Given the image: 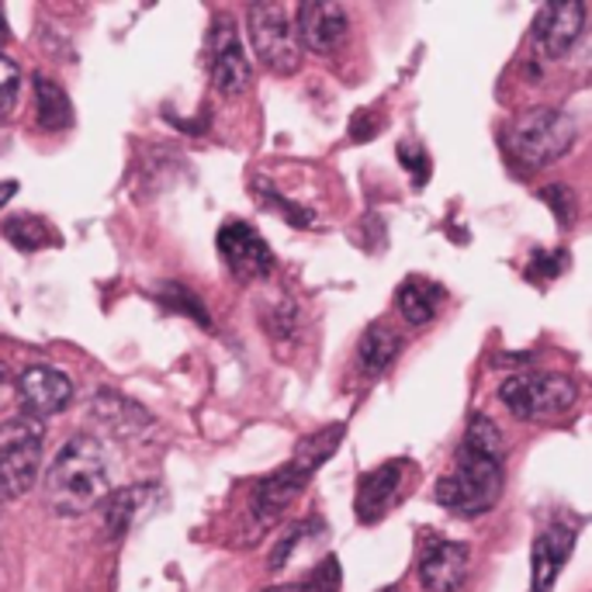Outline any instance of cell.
<instances>
[{"instance_id": "1", "label": "cell", "mask_w": 592, "mask_h": 592, "mask_svg": "<svg viewBox=\"0 0 592 592\" xmlns=\"http://www.w3.org/2000/svg\"><path fill=\"white\" fill-rule=\"evenodd\" d=\"M502 467H506V440L499 434V426L485 413H472L451 472L440 475L434 485L437 506L464 520H475L488 513V509H496L506 485Z\"/></svg>"}, {"instance_id": "2", "label": "cell", "mask_w": 592, "mask_h": 592, "mask_svg": "<svg viewBox=\"0 0 592 592\" xmlns=\"http://www.w3.org/2000/svg\"><path fill=\"white\" fill-rule=\"evenodd\" d=\"M111 493L105 447L94 437H73L46 472V499L59 517H84Z\"/></svg>"}, {"instance_id": "3", "label": "cell", "mask_w": 592, "mask_h": 592, "mask_svg": "<svg viewBox=\"0 0 592 592\" xmlns=\"http://www.w3.org/2000/svg\"><path fill=\"white\" fill-rule=\"evenodd\" d=\"M576 121L558 108H530L506 129V150L520 167H547L576 146Z\"/></svg>"}, {"instance_id": "4", "label": "cell", "mask_w": 592, "mask_h": 592, "mask_svg": "<svg viewBox=\"0 0 592 592\" xmlns=\"http://www.w3.org/2000/svg\"><path fill=\"white\" fill-rule=\"evenodd\" d=\"M499 399L517 419H558L576 410L579 384L558 371H526L506 378Z\"/></svg>"}, {"instance_id": "5", "label": "cell", "mask_w": 592, "mask_h": 592, "mask_svg": "<svg viewBox=\"0 0 592 592\" xmlns=\"http://www.w3.org/2000/svg\"><path fill=\"white\" fill-rule=\"evenodd\" d=\"M46 430L38 419L14 416L0 423V502L25 496L43 472Z\"/></svg>"}, {"instance_id": "6", "label": "cell", "mask_w": 592, "mask_h": 592, "mask_svg": "<svg viewBox=\"0 0 592 592\" xmlns=\"http://www.w3.org/2000/svg\"><path fill=\"white\" fill-rule=\"evenodd\" d=\"M247 32L253 52L277 76H292L301 67V46L295 32V14L284 4H253L247 11Z\"/></svg>"}, {"instance_id": "7", "label": "cell", "mask_w": 592, "mask_h": 592, "mask_svg": "<svg viewBox=\"0 0 592 592\" xmlns=\"http://www.w3.org/2000/svg\"><path fill=\"white\" fill-rule=\"evenodd\" d=\"M209 73L222 97H239L253 84V67L229 14H215V22L209 28Z\"/></svg>"}, {"instance_id": "8", "label": "cell", "mask_w": 592, "mask_h": 592, "mask_svg": "<svg viewBox=\"0 0 592 592\" xmlns=\"http://www.w3.org/2000/svg\"><path fill=\"white\" fill-rule=\"evenodd\" d=\"M215 247H218L222 263H226V271L242 284L257 281V277H268L274 271V253L268 247V239H263L250 222H242V218L222 222V229L215 236Z\"/></svg>"}, {"instance_id": "9", "label": "cell", "mask_w": 592, "mask_h": 592, "mask_svg": "<svg viewBox=\"0 0 592 592\" xmlns=\"http://www.w3.org/2000/svg\"><path fill=\"white\" fill-rule=\"evenodd\" d=\"M14 395H17V405H22V416L43 423L56 413H63L73 402V381L67 371H59V367L32 364L17 375Z\"/></svg>"}, {"instance_id": "10", "label": "cell", "mask_w": 592, "mask_h": 592, "mask_svg": "<svg viewBox=\"0 0 592 592\" xmlns=\"http://www.w3.org/2000/svg\"><path fill=\"white\" fill-rule=\"evenodd\" d=\"M416 576L426 592H458L472 576V547L464 541L430 537L419 555Z\"/></svg>"}, {"instance_id": "11", "label": "cell", "mask_w": 592, "mask_h": 592, "mask_svg": "<svg viewBox=\"0 0 592 592\" xmlns=\"http://www.w3.org/2000/svg\"><path fill=\"white\" fill-rule=\"evenodd\" d=\"M585 28V4L582 0H555L544 4L534 17V46L544 59H565L571 46L579 43V35Z\"/></svg>"}, {"instance_id": "12", "label": "cell", "mask_w": 592, "mask_h": 592, "mask_svg": "<svg viewBox=\"0 0 592 592\" xmlns=\"http://www.w3.org/2000/svg\"><path fill=\"white\" fill-rule=\"evenodd\" d=\"M410 475V461H384L375 472L360 475L357 482V496H354V513L360 523H381L392 509L402 502V485Z\"/></svg>"}, {"instance_id": "13", "label": "cell", "mask_w": 592, "mask_h": 592, "mask_svg": "<svg viewBox=\"0 0 592 592\" xmlns=\"http://www.w3.org/2000/svg\"><path fill=\"white\" fill-rule=\"evenodd\" d=\"M295 32L301 49L330 56L351 32V14L343 4H330V0H305L295 11Z\"/></svg>"}, {"instance_id": "14", "label": "cell", "mask_w": 592, "mask_h": 592, "mask_svg": "<svg viewBox=\"0 0 592 592\" xmlns=\"http://www.w3.org/2000/svg\"><path fill=\"white\" fill-rule=\"evenodd\" d=\"M309 482H312V475L305 472V467H298L295 461H288L284 467H277V472H271L268 478H260L253 485L250 517H253V523H260V534L305 493V488H309Z\"/></svg>"}, {"instance_id": "15", "label": "cell", "mask_w": 592, "mask_h": 592, "mask_svg": "<svg viewBox=\"0 0 592 592\" xmlns=\"http://www.w3.org/2000/svg\"><path fill=\"white\" fill-rule=\"evenodd\" d=\"M571 547H576V526L550 523L534 541V555H530V592H550L558 582V571L565 568Z\"/></svg>"}, {"instance_id": "16", "label": "cell", "mask_w": 592, "mask_h": 592, "mask_svg": "<svg viewBox=\"0 0 592 592\" xmlns=\"http://www.w3.org/2000/svg\"><path fill=\"white\" fill-rule=\"evenodd\" d=\"M159 502V488L156 485H129L121 493H108L100 502V513H105V526L111 537H126L129 530L153 513V506Z\"/></svg>"}, {"instance_id": "17", "label": "cell", "mask_w": 592, "mask_h": 592, "mask_svg": "<svg viewBox=\"0 0 592 592\" xmlns=\"http://www.w3.org/2000/svg\"><path fill=\"white\" fill-rule=\"evenodd\" d=\"M402 354V336L388 322H371L357 340V367L364 378H381Z\"/></svg>"}, {"instance_id": "18", "label": "cell", "mask_w": 592, "mask_h": 592, "mask_svg": "<svg viewBox=\"0 0 592 592\" xmlns=\"http://www.w3.org/2000/svg\"><path fill=\"white\" fill-rule=\"evenodd\" d=\"M91 416L105 426V430H111L115 437H135L139 430H146L150 426V413L142 410L139 402L118 395V392H97V399L91 402Z\"/></svg>"}, {"instance_id": "19", "label": "cell", "mask_w": 592, "mask_h": 592, "mask_svg": "<svg viewBox=\"0 0 592 592\" xmlns=\"http://www.w3.org/2000/svg\"><path fill=\"white\" fill-rule=\"evenodd\" d=\"M32 91H35V121H38V129L63 132V129L73 126V100L52 76L35 73Z\"/></svg>"}, {"instance_id": "20", "label": "cell", "mask_w": 592, "mask_h": 592, "mask_svg": "<svg viewBox=\"0 0 592 592\" xmlns=\"http://www.w3.org/2000/svg\"><path fill=\"white\" fill-rule=\"evenodd\" d=\"M443 298H447V292L440 288V284L423 281V277H410L399 288L395 301H399V312H402L405 322H410V325H426V322L437 319Z\"/></svg>"}, {"instance_id": "21", "label": "cell", "mask_w": 592, "mask_h": 592, "mask_svg": "<svg viewBox=\"0 0 592 592\" xmlns=\"http://www.w3.org/2000/svg\"><path fill=\"white\" fill-rule=\"evenodd\" d=\"M343 437H346V426H343V423L322 426V430H316L312 437H305V440L298 443V451H295L292 461H295L298 467H305L309 475H316L319 467L336 454V447L343 443Z\"/></svg>"}, {"instance_id": "22", "label": "cell", "mask_w": 592, "mask_h": 592, "mask_svg": "<svg viewBox=\"0 0 592 592\" xmlns=\"http://www.w3.org/2000/svg\"><path fill=\"white\" fill-rule=\"evenodd\" d=\"M4 236L14 250H22V253H35V250H43L49 247V242H56V236L49 233V226L43 218H35V215H11L4 218Z\"/></svg>"}, {"instance_id": "23", "label": "cell", "mask_w": 592, "mask_h": 592, "mask_svg": "<svg viewBox=\"0 0 592 592\" xmlns=\"http://www.w3.org/2000/svg\"><path fill=\"white\" fill-rule=\"evenodd\" d=\"M316 537H325V520L309 517V520H301V523H292L288 534H284V537L274 544L271 558H268V568H271V571H281L284 565H288V561L298 555V547H301L305 541H316Z\"/></svg>"}, {"instance_id": "24", "label": "cell", "mask_w": 592, "mask_h": 592, "mask_svg": "<svg viewBox=\"0 0 592 592\" xmlns=\"http://www.w3.org/2000/svg\"><path fill=\"white\" fill-rule=\"evenodd\" d=\"M159 305L167 312H180L194 319L198 325H205V330H212V316L205 309V301H201L191 288H183V284H163L159 288Z\"/></svg>"}, {"instance_id": "25", "label": "cell", "mask_w": 592, "mask_h": 592, "mask_svg": "<svg viewBox=\"0 0 592 592\" xmlns=\"http://www.w3.org/2000/svg\"><path fill=\"white\" fill-rule=\"evenodd\" d=\"M253 188H257V201H260V205H268V209L281 212L284 218L292 222V226H301V229H305V226H312V212L298 209L295 201H288L281 191H274L268 177H257V180H253Z\"/></svg>"}, {"instance_id": "26", "label": "cell", "mask_w": 592, "mask_h": 592, "mask_svg": "<svg viewBox=\"0 0 592 592\" xmlns=\"http://www.w3.org/2000/svg\"><path fill=\"white\" fill-rule=\"evenodd\" d=\"M537 198L544 201V205L555 212L558 218V226L561 229H571L576 226V218H579V201H576V191L565 188V183H547V188L537 191Z\"/></svg>"}, {"instance_id": "27", "label": "cell", "mask_w": 592, "mask_h": 592, "mask_svg": "<svg viewBox=\"0 0 592 592\" xmlns=\"http://www.w3.org/2000/svg\"><path fill=\"white\" fill-rule=\"evenodd\" d=\"M340 582H343L340 561L333 555H325L312 571H305V576L292 585H295V592H340Z\"/></svg>"}, {"instance_id": "28", "label": "cell", "mask_w": 592, "mask_h": 592, "mask_svg": "<svg viewBox=\"0 0 592 592\" xmlns=\"http://www.w3.org/2000/svg\"><path fill=\"white\" fill-rule=\"evenodd\" d=\"M17 94H22V67L0 52V115H8L17 105Z\"/></svg>"}, {"instance_id": "29", "label": "cell", "mask_w": 592, "mask_h": 592, "mask_svg": "<svg viewBox=\"0 0 592 592\" xmlns=\"http://www.w3.org/2000/svg\"><path fill=\"white\" fill-rule=\"evenodd\" d=\"M565 268H568V253L565 250H537L534 257H530L526 277L530 281H555Z\"/></svg>"}, {"instance_id": "30", "label": "cell", "mask_w": 592, "mask_h": 592, "mask_svg": "<svg viewBox=\"0 0 592 592\" xmlns=\"http://www.w3.org/2000/svg\"><path fill=\"white\" fill-rule=\"evenodd\" d=\"M399 159L402 167L410 170L416 188H423V183L430 180V156H426V150L416 146V142H399Z\"/></svg>"}, {"instance_id": "31", "label": "cell", "mask_w": 592, "mask_h": 592, "mask_svg": "<svg viewBox=\"0 0 592 592\" xmlns=\"http://www.w3.org/2000/svg\"><path fill=\"white\" fill-rule=\"evenodd\" d=\"M8 35H11V32H8V17H4V11H0V46L8 43Z\"/></svg>"}, {"instance_id": "32", "label": "cell", "mask_w": 592, "mask_h": 592, "mask_svg": "<svg viewBox=\"0 0 592 592\" xmlns=\"http://www.w3.org/2000/svg\"><path fill=\"white\" fill-rule=\"evenodd\" d=\"M8 381H11V378H8V367H4V360H0V395L8 392Z\"/></svg>"}, {"instance_id": "33", "label": "cell", "mask_w": 592, "mask_h": 592, "mask_svg": "<svg viewBox=\"0 0 592 592\" xmlns=\"http://www.w3.org/2000/svg\"><path fill=\"white\" fill-rule=\"evenodd\" d=\"M378 592H402L399 585H388V589H378Z\"/></svg>"}]
</instances>
